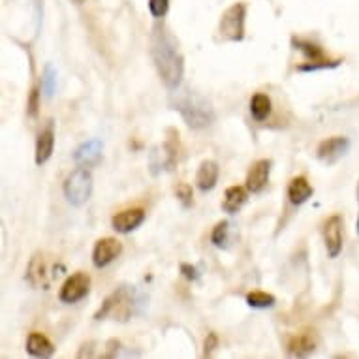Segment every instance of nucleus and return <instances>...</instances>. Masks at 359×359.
I'll return each instance as SVG.
<instances>
[{
	"instance_id": "f257e3e1",
	"label": "nucleus",
	"mask_w": 359,
	"mask_h": 359,
	"mask_svg": "<svg viewBox=\"0 0 359 359\" xmlns=\"http://www.w3.org/2000/svg\"><path fill=\"white\" fill-rule=\"evenodd\" d=\"M151 57L165 87L170 90L181 87L184 76L183 53L177 38L165 27H154L151 36Z\"/></svg>"
},
{
	"instance_id": "f03ea898",
	"label": "nucleus",
	"mask_w": 359,
	"mask_h": 359,
	"mask_svg": "<svg viewBox=\"0 0 359 359\" xmlns=\"http://www.w3.org/2000/svg\"><path fill=\"white\" fill-rule=\"evenodd\" d=\"M171 106L181 113V117L184 118V123L189 124L190 128H207L217 118L211 102L194 90L175 88L173 96H171Z\"/></svg>"
},
{
	"instance_id": "7ed1b4c3",
	"label": "nucleus",
	"mask_w": 359,
	"mask_h": 359,
	"mask_svg": "<svg viewBox=\"0 0 359 359\" xmlns=\"http://www.w3.org/2000/svg\"><path fill=\"white\" fill-rule=\"evenodd\" d=\"M137 303L140 299H137L136 290H132L130 286H121L111 295H107L106 301L96 311L95 320L111 318L118 322H128L136 314Z\"/></svg>"
},
{
	"instance_id": "20e7f679",
	"label": "nucleus",
	"mask_w": 359,
	"mask_h": 359,
	"mask_svg": "<svg viewBox=\"0 0 359 359\" xmlns=\"http://www.w3.org/2000/svg\"><path fill=\"white\" fill-rule=\"evenodd\" d=\"M93 194V173L88 168L79 165L65 181V196L74 207H83Z\"/></svg>"
},
{
	"instance_id": "39448f33",
	"label": "nucleus",
	"mask_w": 359,
	"mask_h": 359,
	"mask_svg": "<svg viewBox=\"0 0 359 359\" xmlns=\"http://www.w3.org/2000/svg\"><path fill=\"white\" fill-rule=\"evenodd\" d=\"M245 18H247V6L243 2L231 4L220 15V23H218V36H220V40L241 41L245 38Z\"/></svg>"
},
{
	"instance_id": "423d86ee",
	"label": "nucleus",
	"mask_w": 359,
	"mask_h": 359,
	"mask_svg": "<svg viewBox=\"0 0 359 359\" xmlns=\"http://www.w3.org/2000/svg\"><path fill=\"white\" fill-rule=\"evenodd\" d=\"M292 46L306 57V65L297 66V70L299 72H316L322 70V68H335V66H339V62H341V60L327 59L324 53V49L320 48L318 43H314V41L311 40L294 38V40H292Z\"/></svg>"
},
{
	"instance_id": "0eeeda50",
	"label": "nucleus",
	"mask_w": 359,
	"mask_h": 359,
	"mask_svg": "<svg viewBox=\"0 0 359 359\" xmlns=\"http://www.w3.org/2000/svg\"><path fill=\"white\" fill-rule=\"evenodd\" d=\"M59 275L60 273L57 271V265L49 264V259L46 258L43 252H36L30 258L29 267H27V280H29L30 286L48 290L51 280L59 277Z\"/></svg>"
},
{
	"instance_id": "6e6552de",
	"label": "nucleus",
	"mask_w": 359,
	"mask_h": 359,
	"mask_svg": "<svg viewBox=\"0 0 359 359\" xmlns=\"http://www.w3.org/2000/svg\"><path fill=\"white\" fill-rule=\"evenodd\" d=\"M88 292H90V277L87 273L77 271L65 280L59 292V299L62 303L74 305L77 301H81L83 297H87Z\"/></svg>"
},
{
	"instance_id": "1a4fd4ad",
	"label": "nucleus",
	"mask_w": 359,
	"mask_h": 359,
	"mask_svg": "<svg viewBox=\"0 0 359 359\" xmlns=\"http://www.w3.org/2000/svg\"><path fill=\"white\" fill-rule=\"evenodd\" d=\"M177 145L175 140H168L162 145L153 147V151L149 153V165L154 175H158L162 171H171L177 164Z\"/></svg>"
},
{
	"instance_id": "9d476101",
	"label": "nucleus",
	"mask_w": 359,
	"mask_h": 359,
	"mask_svg": "<svg viewBox=\"0 0 359 359\" xmlns=\"http://www.w3.org/2000/svg\"><path fill=\"white\" fill-rule=\"evenodd\" d=\"M121 254H123V243L118 241L117 237H102L96 241L95 250H93V264L98 269H104Z\"/></svg>"
},
{
	"instance_id": "9b49d317",
	"label": "nucleus",
	"mask_w": 359,
	"mask_h": 359,
	"mask_svg": "<svg viewBox=\"0 0 359 359\" xmlns=\"http://www.w3.org/2000/svg\"><path fill=\"white\" fill-rule=\"evenodd\" d=\"M348 149H350V140L348 137L333 136L320 143L318 149H316V156L324 164H335L337 160L342 158L348 153Z\"/></svg>"
},
{
	"instance_id": "f8f14e48",
	"label": "nucleus",
	"mask_w": 359,
	"mask_h": 359,
	"mask_svg": "<svg viewBox=\"0 0 359 359\" xmlns=\"http://www.w3.org/2000/svg\"><path fill=\"white\" fill-rule=\"evenodd\" d=\"M273 162L267 158L256 160L247 173V190L250 194H259L269 183V173H271Z\"/></svg>"
},
{
	"instance_id": "ddd939ff",
	"label": "nucleus",
	"mask_w": 359,
	"mask_h": 359,
	"mask_svg": "<svg viewBox=\"0 0 359 359\" xmlns=\"http://www.w3.org/2000/svg\"><path fill=\"white\" fill-rule=\"evenodd\" d=\"M324 243L330 258H337L342 252V218L339 215L330 217L324 224Z\"/></svg>"
},
{
	"instance_id": "4468645a",
	"label": "nucleus",
	"mask_w": 359,
	"mask_h": 359,
	"mask_svg": "<svg viewBox=\"0 0 359 359\" xmlns=\"http://www.w3.org/2000/svg\"><path fill=\"white\" fill-rule=\"evenodd\" d=\"M145 220V211L142 207H132V209H126V211L117 212L115 217L111 218L113 230H117L118 233H130L136 228H140Z\"/></svg>"
},
{
	"instance_id": "2eb2a0df",
	"label": "nucleus",
	"mask_w": 359,
	"mask_h": 359,
	"mask_svg": "<svg viewBox=\"0 0 359 359\" xmlns=\"http://www.w3.org/2000/svg\"><path fill=\"white\" fill-rule=\"evenodd\" d=\"M74 160H76L77 165H83V168H93L102 160V142L100 140H88V142L81 143L79 147L76 149L74 153Z\"/></svg>"
},
{
	"instance_id": "dca6fc26",
	"label": "nucleus",
	"mask_w": 359,
	"mask_h": 359,
	"mask_svg": "<svg viewBox=\"0 0 359 359\" xmlns=\"http://www.w3.org/2000/svg\"><path fill=\"white\" fill-rule=\"evenodd\" d=\"M316 335L312 331H303V333H297V335H292L286 342V352L290 355H297V358H303V355H309L316 350Z\"/></svg>"
},
{
	"instance_id": "f3484780",
	"label": "nucleus",
	"mask_w": 359,
	"mask_h": 359,
	"mask_svg": "<svg viewBox=\"0 0 359 359\" xmlns=\"http://www.w3.org/2000/svg\"><path fill=\"white\" fill-rule=\"evenodd\" d=\"M218 175H220V168L215 160H203L198 168L196 173V184L201 192H209L217 187Z\"/></svg>"
},
{
	"instance_id": "a211bd4d",
	"label": "nucleus",
	"mask_w": 359,
	"mask_h": 359,
	"mask_svg": "<svg viewBox=\"0 0 359 359\" xmlns=\"http://www.w3.org/2000/svg\"><path fill=\"white\" fill-rule=\"evenodd\" d=\"M314 194V189L311 183L306 181V177L297 175L294 177L288 184V200L292 205H303L305 201H309Z\"/></svg>"
},
{
	"instance_id": "6ab92c4d",
	"label": "nucleus",
	"mask_w": 359,
	"mask_h": 359,
	"mask_svg": "<svg viewBox=\"0 0 359 359\" xmlns=\"http://www.w3.org/2000/svg\"><path fill=\"white\" fill-rule=\"evenodd\" d=\"M55 149V134L53 128L49 126V128L41 130L40 134H38V140H36V154H34V162L38 165H43L51 158V154H53Z\"/></svg>"
},
{
	"instance_id": "aec40b11",
	"label": "nucleus",
	"mask_w": 359,
	"mask_h": 359,
	"mask_svg": "<svg viewBox=\"0 0 359 359\" xmlns=\"http://www.w3.org/2000/svg\"><path fill=\"white\" fill-rule=\"evenodd\" d=\"M27 352L32 358H51L55 353V346L48 337L41 335L38 331H32L27 339Z\"/></svg>"
},
{
	"instance_id": "412c9836",
	"label": "nucleus",
	"mask_w": 359,
	"mask_h": 359,
	"mask_svg": "<svg viewBox=\"0 0 359 359\" xmlns=\"http://www.w3.org/2000/svg\"><path fill=\"white\" fill-rule=\"evenodd\" d=\"M248 200V190L247 187L243 189V187H230V189L226 190V194H224V201H222V209L224 212H228V215H236L243 209V205L247 203Z\"/></svg>"
},
{
	"instance_id": "4be33fe9",
	"label": "nucleus",
	"mask_w": 359,
	"mask_h": 359,
	"mask_svg": "<svg viewBox=\"0 0 359 359\" xmlns=\"http://www.w3.org/2000/svg\"><path fill=\"white\" fill-rule=\"evenodd\" d=\"M250 113H252V117L262 123L265 118L269 117V113H271V98L264 93H258V95L252 96V100H250Z\"/></svg>"
},
{
	"instance_id": "5701e85b",
	"label": "nucleus",
	"mask_w": 359,
	"mask_h": 359,
	"mask_svg": "<svg viewBox=\"0 0 359 359\" xmlns=\"http://www.w3.org/2000/svg\"><path fill=\"white\" fill-rule=\"evenodd\" d=\"M211 243L218 248H226L230 243V222L228 220H220V222L212 228Z\"/></svg>"
},
{
	"instance_id": "b1692460",
	"label": "nucleus",
	"mask_w": 359,
	"mask_h": 359,
	"mask_svg": "<svg viewBox=\"0 0 359 359\" xmlns=\"http://www.w3.org/2000/svg\"><path fill=\"white\" fill-rule=\"evenodd\" d=\"M275 295L267 294V292H250L247 295V303L252 309H269L275 305Z\"/></svg>"
},
{
	"instance_id": "393cba45",
	"label": "nucleus",
	"mask_w": 359,
	"mask_h": 359,
	"mask_svg": "<svg viewBox=\"0 0 359 359\" xmlns=\"http://www.w3.org/2000/svg\"><path fill=\"white\" fill-rule=\"evenodd\" d=\"M55 88H57V70L51 65H48L43 70V76H41V90L48 98H51L55 95Z\"/></svg>"
},
{
	"instance_id": "a878e982",
	"label": "nucleus",
	"mask_w": 359,
	"mask_h": 359,
	"mask_svg": "<svg viewBox=\"0 0 359 359\" xmlns=\"http://www.w3.org/2000/svg\"><path fill=\"white\" fill-rule=\"evenodd\" d=\"M170 10V0H149V12L154 19H162Z\"/></svg>"
},
{
	"instance_id": "bb28decb",
	"label": "nucleus",
	"mask_w": 359,
	"mask_h": 359,
	"mask_svg": "<svg viewBox=\"0 0 359 359\" xmlns=\"http://www.w3.org/2000/svg\"><path fill=\"white\" fill-rule=\"evenodd\" d=\"M175 194L179 198V201L183 203V207H190L194 203V194H192V187L187 183H181L175 189Z\"/></svg>"
},
{
	"instance_id": "cd10ccee",
	"label": "nucleus",
	"mask_w": 359,
	"mask_h": 359,
	"mask_svg": "<svg viewBox=\"0 0 359 359\" xmlns=\"http://www.w3.org/2000/svg\"><path fill=\"white\" fill-rule=\"evenodd\" d=\"M40 87H34L30 90L29 102H27V111H29L30 117H36L38 115V107H40Z\"/></svg>"
},
{
	"instance_id": "c85d7f7f",
	"label": "nucleus",
	"mask_w": 359,
	"mask_h": 359,
	"mask_svg": "<svg viewBox=\"0 0 359 359\" xmlns=\"http://www.w3.org/2000/svg\"><path fill=\"white\" fill-rule=\"evenodd\" d=\"M218 348V335L217 333H207V339H205V342H203V355H211L212 352H215V350H217Z\"/></svg>"
},
{
	"instance_id": "c756f323",
	"label": "nucleus",
	"mask_w": 359,
	"mask_h": 359,
	"mask_svg": "<svg viewBox=\"0 0 359 359\" xmlns=\"http://www.w3.org/2000/svg\"><path fill=\"white\" fill-rule=\"evenodd\" d=\"M181 273H183L184 277L189 278V280H198L200 278V271H198V267L190 264H181Z\"/></svg>"
},
{
	"instance_id": "7c9ffc66",
	"label": "nucleus",
	"mask_w": 359,
	"mask_h": 359,
	"mask_svg": "<svg viewBox=\"0 0 359 359\" xmlns=\"http://www.w3.org/2000/svg\"><path fill=\"white\" fill-rule=\"evenodd\" d=\"M107 352L104 353V358H117L121 352V342L118 341H109L107 342Z\"/></svg>"
},
{
	"instance_id": "2f4dec72",
	"label": "nucleus",
	"mask_w": 359,
	"mask_h": 359,
	"mask_svg": "<svg viewBox=\"0 0 359 359\" xmlns=\"http://www.w3.org/2000/svg\"><path fill=\"white\" fill-rule=\"evenodd\" d=\"M72 2H76V4H83V2H87V0H72Z\"/></svg>"
},
{
	"instance_id": "473e14b6",
	"label": "nucleus",
	"mask_w": 359,
	"mask_h": 359,
	"mask_svg": "<svg viewBox=\"0 0 359 359\" xmlns=\"http://www.w3.org/2000/svg\"><path fill=\"white\" fill-rule=\"evenodd\" d=\"M358 233H359V218H358Z\"/></svg>"
},
{
	"instance_id": "72a5a7b5",
	"label": "nucleus",
	"mask_w": 359,
	"mask_h": 359,
	"mask_svg": "<svg viewBox=\"0 0 359 359\" xmlns=\"http://www.w3.org/2000/svg\"><path fill=\"white\" fill-rule=\"evenodd\" d=\"M358 201H359V187H358Z\"/></svg>"
}]
</instances>
